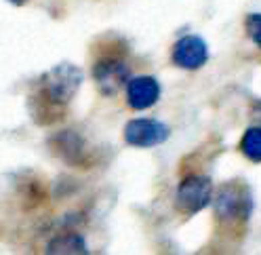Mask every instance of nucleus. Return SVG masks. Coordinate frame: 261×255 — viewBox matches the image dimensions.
<instances>
[{
  "instance_id": "f257e3e1",
  "label": "nucleus",
  "mask_w": 261,
  "mask_h": 255,
  "mask_svg": "<svg viewBox=\"0 0 261 255\" xmlns=\"http://www.w3.org/2000/svg\"><path fill=\"white\" fill-rule=\"evenodd\" d=\"M213 209L221 221H247L255 209L251 186L242 180L221 184L213 194Z\"/></svg>"
},
{
  "instance_id": "f03ea898",
  "label": "nucleus",
  "mask_w": 261,
  "mask_h": 255,
  "mask_svg": "<svg viewBox=\"0 0 261 255\" xmlns=\"http://www.w3.org/2000/svg\"><path fill=\"white\" fill-rule=\"evenodd\" d=\"M83 70L70 61L57 63L55 68H51L40 81L42 95L51 101L53 106H68L78 89L83 87Z\"/></svg>"
},
{
  "instance_id": "7ed1b4c3",
  "label": "nucleus",
  "mask_w": 261,
  "mask_h": 255,
  "mask_svg": "<svg viewBox=\"0 0 261 255\" xmlns=\"http://www.w3.org/2000/svg\"><path fill=\"white\" fill-rule=\"evenodd\" d=\"M213 202V182L206 175H190L175 190V205L179 211L194 215Z\"/></svg>"
},
{
  "instance_id": "20e7f679",
  "label": "nucleus",
  "mask_w": 261,
  "mask_h": 255,
  "mask_svg": "<svg viewBox=\"0 0 261 255\" xmlns=\"http://www.w3.org/2000/svg\"><path fill=\"white\" fill-rule=\"evenodd\" d=\"M171 137L169 124L156 118H133L124 124V141L133 148H154Z\"/></svg>"
},
{
  "instance_id": "39448f33",
  "label": "nucleus",
  "mask_w": 261,
  "mask_h": 255,
  "mask_svg": "<svg viewBox=\"0 0 261 255\" xmlns=\"http://www.w3.org/2000/svg\"><path fill=\"white\" fill-rule=\"evenodd\" d=\"M93 78L95 85L99 89L101 95L106 97H114L126 83L130 81V70L124 61L120 59H99L93 66Z\"/></svg>"
},
{
  "instance_id": "423d86ee",
  "label": "nucleus",
  "mask_w": 261,
  "mask_h": 255,
  "mask_svg": "<svg viewBox=\"0 0 261 255\" xmlns=\"http://www.w3.org/2000/svg\"><path fill=\"white\" fill-rule=\"evenodd\" d=\"M171 61L181 70H198L208 61V44L204 38L188 34L173 44Z\"/></svg>"
},
{
  "instance_id": "0eeeda50",
  "label": "nucleus",
  "mask_w": 261,
  "mask_h": 255,
  "mask_svg": "<svg viewBox=\"0 0 261 255\" xmlns=\"http://www.w3.org/2000/svg\"><path fill=\"white\" fill-rule=\"evenodd\" d=\"M160 91L156 76H130L126 83V104L133 110H148L160 99Z\"/></svg>"
},
{
  "instance_id": "6e6552de",
  "label": "nucleus",
  "mask_w": 261,
  "mask_h": 255,
  "mask_svg": "<svg viewBox=\"0 0 261 255\" xmlns=\"http://www.w3.org/2000/svg\"><path fill=\"white\" fill-rule=\"evenodd\" d=\"M48 255H87L89 247L87 241L76 232H65V234H57L55 238L46 243L44 249Z\"/></svg>"
},
{
  "instance_id": "1a4fd4ad",
  "label": "nucleus",
  "mask_w": 261,
  "mask_h": 255,
  "mask_svg": "<svg viewBox=\"0 0 261 255\" xmlns=\"http://www.w3.org/2000/svg\"><path fill=\"white\" fill-rule=\"evenodd\" d=\"M240 152L251 163H261V126H249L240 137Z\"/></svg>"
},
{
  "instance_id": "9d476101",
  "label": "nucleus",
  "mask_w": 261,
  "mask_h": 255,
  "mask_svg": "<svg viewBox=\"0 0 261 255\" xmlns=\"http://www.w3.org/2000/svg\"><path fill=\"white\" fill-rule=\"evenodd\" d=\"M244 28H247L249 38L261 49V13H251L244 19Z\"/></svg>"
}]
</instances>
